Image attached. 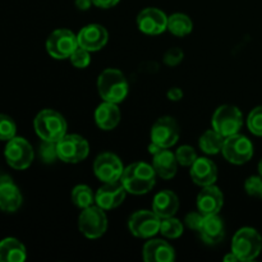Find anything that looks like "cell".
I'll return each instance as SVG.
<instances>
[{"instance_id": "cell-11", "label": "cell", "mask_w": 262, "mask_h": 262, "mask_svg": "<svg viewBox=\"0 0 262 262\" xmlns=\"http://www.w3.org/2000/svg\"><path fill=\"white\" fill-rule=\"evenodd\" d=\"M161 219L154 211L140 210L128 220L129 232L137 238H151L160 232Z\"/></svg>"}, {"instance_id": "cell-6", "label": "cell", "mask_w": 262, "mask_h": 262, "mask_svg": "<svg viewBox=\"0 0 262 262\" xmlns=\"http://www.w3.org/2000/svg\"><path fill=\"white\" fill-rule=\"evenodd\" d=\"M212 128L225 138L237 135L243 124L241 110L233 105H223L217 107L212 115Z\"/></svg>"}, {"instance_id": "cell-41", "label": "cell", "mask_w": 262, "mask_h": 262, "mask_svg": "<svg viewBox=\"0 0 262 262\" xmlns=\"http://www.w3.org/2000/svg\"><path fill=\"white\" fill-rule=\"evenodd\" d=\"M163 150V147H160L159 145H156V143L151 142V145L148 146V152L152 154V155H156L158 152H160V151Z\"/></svg>"}, {"instance_id": "cell-25", "label": "cell", "mask_w": 262, "mask_h": 262, "mask_svg": "<svg viewBox=\"0 0 262 262\" xmlns=\"http://www.w3.org/2000/svg\"><path fill=\"white\" fill-rule=\"evenodd\" d=\"M26 257V247L18 239L5 238L0 242V262H22Z\"/></svg>"}, {"instance_id": "cell-26", "label": "cell", "mask_w": 262, "mask_h": 262, "mask_svg": "<svg viewBox=\"0 0 262 262\" xmlns=\"http://www.w3.org/2000/svg\"><path fill=\"white\" fill-rule=\"evenodd\" d=\"M224 136H222L215 129L206 130V132L200 137V148H201L205 154L216 155V154L222 152L223 146H224Z\"/></svg>"}, {"instance_id": "cell-30", "label": "cell", "mask_w": 262, "mask_h": 262, "mask_svg": "<svg viewBox=\"0 0 262 262\" xmlns=\"http://www.w3.org/2000/svg\"><path fill=\"white\" fill-rule=\"evenodd\" d=\"M17 125L9 115L0 114V141H9L15 137Z\"/></svg>"}, {"instance_id": "cell-20", "label": "cell", "mask_w": 262, "mask_h": 262, "mask_svg": "<svg viewBox=\"0 0 262 262\" xmlns=\"http://www.w3.org/2000/svg\"><path fill=\"white\" fill-rule=\"evenodd\" d=\"M143 260L146 262H171L176 258V251L163 239H151L143 246Z\"/></svg>"}, {"instance_id": "cell-5", "label": "cell", "mask_w": 262, "mask_h": 262, "mask_svg": "<svg viewBox=\"0 0 262 262\" xmlns=\"http://www.w3.org/2000/svg\"><path fill=\"white\" fill-rule=\"evenodd\" d=\"M89 142L78 135H66L56 142L58 159L64 163H81L89 156Z\"/></svg>"}, {"instance_id": "cell-13", "label": "cell", "mask_w": 262, "mask_h": 262, "mask_svg": "<svg viewBox=\"0 0 262 262\" xmlns=\"http://www.w3.org/2000/svg\"><path fill=\"white\" fill-rule=\"evenodd\" d=\"M179 140V127L170 117H163L155 122L151 128V142L163 148H169Z\"/></svg>"}, {"instance_id": "cell-42", "label": "cell", "mask_w": 262, "mask_h": 262, "mask_svg": "<svg viewBox=\"0 0 262 262\" xmlns=\"http://www.w3.org/2000/svg\"><path fill=\"white\" fill-rule=\"evenodd\" d=\"M224 261H225V262H229V261H233V262H234V261H239V260H238V257H237V256L234 255V253L230 252L229 255L225 256V257H224Z\"/></svg>"}, {"instance_id": "cell-9", "label": "cell", "mask_w": 262, "mask_h": 262, "mask_svg": "<svg viewBox=\"0 0 262 262\" xmlns=\"http://www.w3.org/2000/svg\"><path fill=\"white\" fill-rule=\"evenodd\" d=\"M4 156L8 165L17 170H25L32 164L35 154L27 140L23 137H13L7 142Z\"/></svg>"}, {"instance_id": "cell-28", "label": "cell", "mask_w": 262, "mask_h": 262, "mask_svg": "<svg viewBox=\"0 0 262 262\" xmlns=\"http://www.w3.org/2000/svg\"><path fill=\"white\" fill-rule=\"evenodd\" d=\"M72 201L79 209H86V207L92 206L95 202V194L92 189L89 186L84 184H79L76 186L72 191Z\"/></svg>"}, {"instance_id": "cell-40", "label": "cell", "mask_w": 262, "mask_h": 262, "mask_svg": "<svg viewBox=\"0 0 262 262\" xmlns=\"http://www.w3.org/2000/svg\"><path fill=\"white\" fill-rule=\"evenodd\" d=\"M92 4H94V3H92V0H76L77 8L81 10L90 9V7H91Z\"/></svg>"}, {"instance_id": "cell-29", "label": "cell", "mask_w": 262, "mask_h": 262, "mask_svg": "<svg viewBox=\"0 0 262 262\" xmlns=\"http://www.w3.org/2000/svg\"><path fill=\"white\" fill-rule=\"evenodd\" d=\"M160 233L166 238L176 239L183 234V224L176 217H165L161 219L160 223Z\"/></svg>"}, {"instance_id": "cell-19", "label": "cell", "mask_w": 262, "mask_h": 262, "mask_svg": "<svg viewBox=\"0 0 262 262\" xmlns=\"http://www.w3.org/2000/svg\"><path fill=\"white\" fill-rule=\"evenodd\" d=\"M22 205V194L9 177L4 176L0 181V210L14 212Z\"/></svg>"}, {"instance_id": "cell-16", "label": "cell", "mask_w": 262, "mask_h": 262, "mask_svg": "<svg viewBox=\"0 0 262 262\" xmlns=\"http://www.w3.org/2000/svg\"><path fill=\"white\" fill-rule=\"evenodd\" d=\"M78 45L91 51L101 50L107 42V31L101 25H89L82 28L77 35Z\"/></svg>"}, {"instance_id": "cell-23", "label": "cell", "mask_w": 262, "mask_h": 262, "mask_svg": "<svg viewBox=\"0 0 262 262\" xmlns=\"http://www.w3.org/2000/svg\"><path fill=\"white\" fill-rule=\"evenodd\" d=\"M179 209V200L173 191H161L154 197L152 211L160 219L174 216Z\"/></svg>"}, {"instance_id": "cell-4", "label": "cell", "mask_w": 262, "mask_h": 262, "mask_svg": "<svg viewBox=\"0 0 262 262\" xmlns=\"http://www.w3.org/2000/svg\"><path fill=\"white\" fill-rule=\"evenodd\" d=\"M262 237L253 228H242L235 233L232 241V252L239 261H252L260 255Z\"/></svg>"}, {"instance_id": "cell-12", "label": "cell", "mask_w": 262, "mask_h": 262, "mask_svg": "<svg viewBox=\"0 0 262 262\" xmlns=\"http://www.w3.org/2000/svg\"><path fill=\"white\" fill-rule=\"evenodd\" d=\"M94 171L97 178L104 183L119 182L124 171L122 161L112 152H104L96 158L94 163Z\"/></svg>"}, {"instance_id": "cell-3", "label": "cell", "mask_w": 262, "mask_h": 262, "mask_svg": "<svg viewBox=\"0 0 262 262\" xmlns=\"http://www.w3.org/2000/svg\"><path fill=\"white\" fill-rule=\"evenodd\" d=\"M36 133L42 141L58 142L67 135V122L60 113L51 109H45L36 115L33 120Z\"/></svg>"}, {"instance_id": "cell-1", "label": "cell", "mask_w": 262, "mask_h": 262, "mask_svg": "<svg viewBox=\"0 0 262 262\" xmlns=\"http://www.w3.org/2000/svg\"><path fill=\"white\" fill-rule=\"evenodd\" d=\"M156 176L154 166L138 161L124 168L120 182L128 193L145 194L155 186Z\"/></svg>"}, {"instance_id": "cell-17", "label": "cell", "mask_w": 262, "mask_h": 262, "mask_svg": "<svg viewBox=\"0 0 262 262\" xmlns=\"http://www.w3.org/2000/svg\"><path fill=\"white\" fill-rule=\"evenodd\" d=\"M224 204V196L216 186L204 187L197 196V209L204 215L219 214Z\"/></svg>"}, {"instance_id": "cell-33", "label": "cell", "mask_w": 262, "mask_h": 262, "mask_svg": "<svg viewBox=\"0 0 262 262\" xmlns=\"http://www.w3.org/2000/svg\"><path fill=\"white\" fill-rule=\"evenodd\" d=\"M71 63L73 64L76 68H79V69H83L86 68V67H89L90 63H91L90 51L86 50V49L81 48V46H78V48L74 50V53L71 55Z\"/></svg>"}, {"instance_id": "cell-37", "label": "cell", "mask_w": 262, "mask_h": 262, "mask_svg": "<svg viewBox=\"0 0 262 262\" xmlns=\"http://www.w3.org/2000/svg\"><path fill=\"white\" fill-rule=\"evenodd\" d=\"M204 217L205 215L201 214V212H189L186 216V219H184V223H186V225L191 230L199 232L202 225V222H204Z\"/></svg>"}, {"instance_id": "cell-34", "label": "cell", "mask_w": 262, "mask_h": 262, "mask_svg": "<svg viewBox=\"0 0 262 262\" xmlns=\"http://www.w3.org/2000/svg\"><path fill=\"white\" fill-rule=\"evenodd\" d=\"M245 189L250 196L262 199V177L252 176L246 181Z\"/></svg>"}, {"instance_id": "cell-38", "label": "cell", "mask_w": 262, "mask_h": 262, "mask_svg": "<svg viewBox=\"0 0 262 262\" xmlns=\"http://www.w3.org/2000/svg\"><path fill=\"white\" fill-rule=\"evenodd\" d=\"M120 0H92L94 5L97 8H102V9H109V8L115 7Z\"/></svg>"}, {"instance_id": "cell-32", "label": "cell", "mask_w": 262, "mask_h": 262, "mask_svg": "<svg viewBox=\"0 0 262 262\" xmlns=\"http://www.w3.org/2000/svg\"><path fill=\"white\" fill-rule=\"evenodd\" d=\"M176 158L177 160H178V164H181V165L191 166L192 164L196 161L197 154L193 147H191V146L188 145H184V146H181V147L177 150Z\"/></svg>"}, {"instance_id": "cell-22", "label": "cell", "mask_w": 262, "mask_h": 262, "mask_svg": "<svg viewBox=\"0 0 262 262\" xmlns=\"http://www.w3.org/2000/svg\"><path fill=\"white\" fill-rule=\"evenodd\" d=\"M95 122L102 130L114 129L120 122V110L118 105L109 101L100 104L95 112Z\"/></svg>"}, {"instance_id": "cell-35", "label": "cell", "mask_w": 262, "mask_h": 262, "mask_svg": "<svg viewBox=\"0 0 262 262\" xmlns=\"http://www.w3.org/2000/svg\"><path fill=\"white\" fill-rule=\"evenodd\" d=\"M40 156L43 163H53L58 159V152H56V142H48L42 141L40 147Z\"/></svg>"}, {"instance_id": "cell-14", "label": "cell", "mask_w": 262, "mask_h": 262, "mask_svg": "<svg viewBox=\"0 0 262 262\" xmlns=\"http://www.w3.org/2000/svg\"><path fill=\"white\" fill-rule=\"evenodd\" d=\"M137 26L146 35H160L168 30V17L158 8H146L138 14Z\"/></svg>"}, {"instance_id": "cell-27", "label": "cell", "mask_w": 262, "mask_h": 262, "mask_svg": "<svg viewBox=\"0 0 262 262\" xmlns=\"http://www.w3.org/2000/svg\"><path fill=\"white\" fill-rule=\"evenodd\" d=\"M168 30L174 36L184 37L192 32L193 23L188 15L183 14V13H176V14L168 17Z\"/></svg>"}, {"instance_id": "cell-21", "label": "cell", "mask_w": 262, "mask_h": 262, "mask_svg": "<svg viewBox=\"0 0 262 262\" xmlns=\"http://www.w3.org/2000/svg\"><path fill=\"white\" fill-rule=\"evenodd\" d=\"M202 241L207 245H216L220 243L225 237L224 222L217 214L205 215L204 222L199 230Z\"/></svg>"}, {"instance_id": "cell-36", "label": "cell", "mask_w": 262, "mask_h": 262, "mask_svg": "<svg viewBox=\"0 0 262 262\" xmlns=\"http://www.w3.org/2000/svg\"><path fill=\"white\" fill-rule=\"evenodd\" d=\"M184 53L179 48H170L164 55V63L169 67H176L183 60Z\"/></svg>"}, {"instance_id": "cell-43", "label": "cell", "mask_w": 262, "mask_h": 262, "mask_svg": "<svg viewBox=\"0 0 262 262\" xmlns=\"http://www.w3.org/2000/svg\"><path fill=\"white\" fill-rule=\"evenodd\" d=\"M258 173H260V176L262 177V159H261L260 164H258Z\"/></svg>"}, {"instance_id": "cell-18", "label": "cell", "mask_w": 262, "mask_h": 262, "mask_svg": "<svg viewBox=\"0 0 262 262\" xmlns=\"http://www.w3.org/2000/svg\"><path fill=\"white\" fill-rule=\"evenodd\" d=\"M191 178L197 186H211L217 179V168L212 160L207 158H197L191 165Z\"/></svg>"}, {"instance_id": "cell-8", "label": "cell", "mask_w": 262, "mask_h": 262, "mask_svg": "<svg viewBox=\"0 0 262 262\" xmlns=\"http://www.w3.org/2000/svg\"><path fill=\"white\" fill-rule=\"evenodd\" d=\"M78 46L77 35L66 28L54 31L46 40V50H48L49 55L58 60L71 58V55Z\"/></svg>"}, {"instance_id": "cell-39", "label": "cell", "mask_w": 262, "mask_h": 262, "mask_svg": "<svg viewBox=\"0 0 262 262\" xmlns=\"http://www.w3.org/2000/svg\"><path fill=\"white\" fill-rule=\"evenodd\" d=\"M182 97H183V91L181 89H178V87H173V89H170L168 91V99L170 101H179Z\"/></svg>"}, {"instance_id": "cell-2", "label": "cell", "mask_w": 262, "mask_h": 262, "mask_svg": "<svg viewBox=\"0 0 262 262\" xmlns=\"http://www.w3.org/2000/svg\"><path fill=\"white\" fill-rule=\"evenodd\" d=\"M97 90L104 101L119 104L128 95L127 78L118 69L107 68L99 76Z\"/></svg>"}, {"instance_id": "cell-31", "label": "cell", "mask_w": 262, "mask_h": 262, "mask_svg": "<svg viewBox=\"0 0 262 262\" xmlns=\"http://www.w3.org/2000/svg\"><path fill=\"white\" fill-rule=\"evenodd\" d=\"M247 125L251 133L262 137V106H257L250 113L247 118Z\"/></svg>"}, {"instance_id": "cell-24", "label": "cell", "mask_w": 262, "mask_h": 262, "mask_svg": "<svg viewBox=\"0 0 262 262\" xmlns=\"http://www.w3.org/2000/svg\"><path fill=\"white\" fill-rule=\"evenodd\" d=\"M152 166L160 178L171 179L178 170V160L176 154L169 151L168 148H163L160 152L154 155Z\"/></svg>"}, {"instance_id": "cell-10", "label": "cell", "mask_w": 262, "mask_h": 262, "mask_svg": "<svg viewBox=\"0 0 262 262\" xmlns=\"http://www.w3.org/2000/svg\"><path fill=\"white\" fill-rule=\"evenodd\" d=\"M222 154L229 163L242 165L252 159L253 145L246 136L237 133L225 138Z\"/></svg>"}, {"instance_id": "cell-15", "label": "cell", "mask_w": 262, "mask_h": 262, "mask_svg": "<svg viewBox=\"0 0 262 262\" xmlns=\"http://www.w3.org/2000/svg\"><path fill=\"white\" fill-rule=\"evenodd\" d=\"M124 186L122 182H115V183H105L104 186L97 189L95 194V202L102 210H113L119 206L125 199Z\"/></svg>"}, {"instance_id": "cell-7", "label": "cell", "mask_w": 262, "mask_h": 262, "mask_svg": "<svg viewBox=\"0 0 262 262\" xmlns=\"http://www.w3.org/2000/svg\"><path fill=\"white\" fill-rule=\"evenodd\" d=\"M79 232L90 239H96L104 235L107 229V217L101 207L90 206L83 209L78 217Z\"/></svg>"}]
</instances>
